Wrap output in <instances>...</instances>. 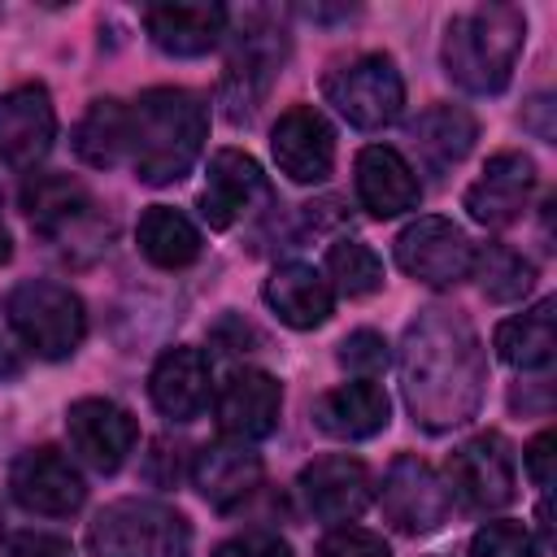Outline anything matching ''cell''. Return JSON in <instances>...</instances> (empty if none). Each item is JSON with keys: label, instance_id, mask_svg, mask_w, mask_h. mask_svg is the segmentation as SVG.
I'll use <instances>...</instances> for the list:
<instances>
[{"label": "cell", "instance_id": "7c38bea8", "mask_svg": "<svg viewBox=\"0 0 557 557\" xmlns=\"http://www.w3.org/2000/svg\"><path fill=\"white\" fill-rule=\"evenodd\" d=\"M22 213L44 239L65 244V239L96 235L100 205L91 187L74 174H30L22 183Z\"/></svg>", "mask_w": 557, "mask_h": 557}, {"label": "cell", "instance_id": "484cf974", "mask_svg": "<svg viewBox=\"0 0 557 557\" xmlns=\"http://www.w3.org/2000/svg\"><path fill=\"white\" fill-rule=\"evenodd\" d=\"M144 30L165 57H205L226 35L222 4H152L144 9Z\"/></svg>", "mask_w": 557, "mask_h": 557}, {"label": "cell", "instance_id": "e575fe53", "mask_svg": "<svg viewBox=\"0 0 557 557\" xmlns=\"http://www.w3.org/2000/svg\"><path fill=\"white\" fill-rule=\"evenodd\" d=\"M213 557H296L278 531H239L213 548Z\"/></svg>", "mask_w": 557, "mask_h": 557}, {"label": "cell", "instance_id": "603a6c76", "mask_svg": "<svg viewBox=\"0 0 557 557\" xmlns=\"http://www.w3.org/2000/svg\"><path fill=\"white\" fill-rule=\"evenodd\" d=\"M474 139H479V122L461 104H431L409 122V152L422 174H448L470 157Z\"/></svg>", "mask_w": 557, "mask_h": 557}, {"label": "cell", "instance_id": "5b68a950", "mask_svg": "<svg viewBox=\"0 0 557 557\" xmlns=\"http://www.w3.org/2000/svg\"><path fill=\"white\" fill-rule=\"evenodd\" d=\"M9 326L26 352L39 361H65L78 352L87 335L83 296L57 278H22L4 300Z\"/></svg>", "mask_w": 557, "mask_h": 557}, {"label": "cell", "instance_id": "d4e9b609", "mask_svg": "<svg viewBox=\"0 0 557 557\" xmlns=\"http://www.w3.org/2000/svg\"><path fill=\"white\" fill-rule=\"evenodd\" d=\"M261 296H265L270 313H274L283 326H292V331H313V326H322V322L331 318V309H335L331 283H326L313 265H305V261L274 265V274L265 278Z\"/></svg>", "mask_w": 557, "mask_h": 557}, {"label": "cell", "instance_id": "30bf717a", "mask_svg": "<svg viewBox=\"0 0 557 557\" xmlns=\"http://www.w3.org/2000/svg\"><path fill=\"white\" fill-rule=\"evenodd\" d=\"M65 435L83 466H91L96 474H117L139 444V422L109 396H83L65 409Z\"/></svg>", "mask_w": 557, "mask_h": 557}, {"label": "cell", "instance_id": "9c48e42d", "mask_svg": "<svg viewBox=\"0 0 557 557\" xmlns=\"http://www.w3.org/2000/svg\"><path fill=\"white\" fill-rule=\"evenodd\" d=\"M392 252H396V265L409 278L426 283V287H457L474 270V244H470V235L453 218H435V213L413 218L396 235Z\"/></svg>", "mask_w": 557, "mask_h": 557}, {"label": "cell", "instance_id": "7402d4cb", "mask_svg": "<svg viewBox=\"0 0 557 557\" xmlns=\"http://www.w3.org/2000/svg\"><path fill=\"white\" fill-rule=\"evenodd\" d=\"M387 418H392V400H387L383 383H374V379L339 383L313 400V426L344 444L374 440L379 431H387Z\"/></svg>", "mask_w": 557, "mask_h": 557}, {"label": "cell", "instance_id": "f35d334b", "mask_svg": "<svg viewBox=\"0 0 557 557\" xmlns=\"http://www.w3.org/2000/svg\"><path fill=\"white\" fill-rule=\"evenodd\" d=\"M548 113H553V100H548V96H535V100L522 109V126L535 131V139H544V144H553V122H548Z\"/></svg>", "mask_w": 557, "mask_h": 557}, {"label": "cell", "instance_id": "ab89813d", "mask_svg": "<svg viewBox=\"0 0 557 557\" xmlns=\"http://www.w3.org/2000/svg\"><path fill=\"white\" fill-rule=\"evenodd\" d=\"M22 370V352H17V335L9 326V313H0V379H13Z\"/></svg>", "mask_w": 557, "mask_h": 557}, {"label": "cell", "instance_id": "60d3db41", "mask_svg": "<svg viewBox=\"0 0 557 557\" xmlns=\"http://www.w3.org/2000/svg\"><path fill=\"white\" fill-rule=\"evenodd\" d=\"M9 257H13V235H9V226L0 222V265H4Z\"/></svg>", "mask_w": 557, "mask_h": 557}, {"label": "cell", "instance_id": "7a4b0ae2", "mask_svg": "<svg viewBox=\"0 0 557 557\" xmlns=\"http://www.w3.org/2000/svg\"><path fill=\"white\" fill-rule=\"evenodd\" d=\"M209 135V109L187 87H148L126 100L122 165L148 187H170L191 174Z\"/></svg>", "mask_w": 557, "mask_h": 557}, {"label": "cell", "instance_id": "83f0119b", "mask_svg": "<svg viewBox=\"0 0 557 557\" xmlns=\"http://www.w3.org/2000/svg\"><path fill=\"white\" fill-rule=\"evenodd\" d=\"M135 244H139V252H144L157 270H187V265L200 257V248H205L200 226H196L187 213L170 209V205H148V209L139 213Z\"/></svg>", "mask_w": 557, "mask_h": 557}, {"label": "cell", "instance_id": "d590c367", "mask_svg": "<svg viewBox=\"0 0 557 557\" xmlns=\"http://www.w3.org/2000/svg\"><path fill=\"white\" fill-rule=\"evenodd\" d=\"M0 557H74V548L61 535L13 531V535H0Z\"/></svg>", "mask_w": 557, "mask_h": 557}, {"label": "cell", "instance_id": "5bb4252c", "mask_svg": "<svg viewBox=\"0 0 557 557\" xmlns=\"http://www.w3.org/2000/svg\"><path fill=\"white\" fill-rule=\"evenodd\" d=\"M270 200H274V187H270L265 170L257 165V157H248L239 148H218L209 157V174H205L196 205L213 231L235 226L244 213H252L257 205H270Z\"/></svg>", "mask_w": 557, "mask_h": 557}, {"label": "cell", "instance_id": "44dd1931", "mask_svg": "<svg viewBox=\"0 0 557 557\" xmlns=\"http://www.w3.org/2000/svg\"><path fill=\"white\" fill-rule=\"evenodd\" d=\"M148 400L170 422H196L209 405V357L191 344H174L148 374Z\"/></svg>", "mask_w": 557, "mask_h": 557}, {"label": "cell", "instance_id": "d6a6232c", "mask_svg": "<svg viewBox=\"0 0 557 557\" xmlns=\"http://www.w3.org/2000/svg\"><path fill=\"white\" fill-rule=\"evenodd\" d=\"M335 361H339L348 374H357V379H379V374L387 370V339H383L379 331H370V326L348 331V335L339 339V348H335Z\"/></svg>", "mask_w": 557, "mask_h": 557}, {"label": "cell", "instance_id": "f546056e", "mask_svg": "<svg viewBox=\"0 0 557 557\" xmlns=\"http://www.w3.org/2000/svg\"><path fill=\"white\" fill-rule=\"evenodd\" d=\"M122 126H126V100H91L74 126V152L96 170L122 165Z\"/></svg>", "mask_w": 557, "mask_h": 557}, {"label": "cell", "instance_id": "4316f807", "mask_svg": "<svg viewBox=\"0 0 557 557\" xmlns=\"http://www.w3.org/2000/svg\"><path fill=\"white\" fill-rule=\"evenodd\" d=\"M553 318H557V300H553V296H544V300H535L531 309L505 318V322L496 326V335H492L496 357H500L505 366H513V370H544V366L553 361V352H557Z\"/></svg>", "mask_w": 557, "mask_h": 557}, {"label": "cell", "instance_id": "4dcf8cb0", "mask_svg": "<svg viewBox=\"0 0 557 557\" xmlns=\"http://www.w3.org/2000/svg\"><path fill=\"white\" fill-rule=\"evenodd\" d=\"M326 283L331 292L348 296V300H361V296H374L383 287V261L370 244L361 239H335L326 248Z\"/></svg>", "mask_w": 557, "mask_h": 557}, {"label": "cell", "instance_id": "6da1fadb", "mask_svg": "<svg viewBox=\"0 0 557 557\" xmlns=\"http://www.w3.org/2000/svg\"><path fill=\"white\" fill-rule=\"evenodd\" d=\"M487 387V352L461 309L426 305L400 335V396L431 435L466 426Z\"/></svg>", "mask_w": 557, "mask_h": 557}, {"label": "cell", "instance_id": "74e56055", "mask_svg": "<svg viewBox=\"0 0 557 557\" xmlns=\"http://www.w3.org/2000/svg\"><path fill=\"white\" fill-rule=\"evenodd\" d=\"M222 352H248L244 344H257V331L244 322V318H235V313H226L218 326H213V335H209Z\"/></svg>", "mask_w": 557, "mask_h": 557}, {"label": "cell", "instance_id": "52a82bcc", "mask_svg": "<svg viewBox=\"0 0 557 557\" xmlns=\"http://www.w3.org/2000/svg\"><path fill=\"white\" fill-rule=\"evenodd\" d=\"M448 492L470 509V513H492L505 509L518 492V457L513 444L500 431H483L466 444L453 448L448 457Z\"/></svg>", "mask_w": 557, "mask_h": 557}, {"label": "cell", "instance_id": "9a60e30c", "mask_svg": "<svg viewBox=\"0 0 557 557\" xmlns=\"http://www.w3.org/2000/svg\"><path fill=\"white\" fill-rule=\"evenodd\" d=\"M296 492L313 518L344 527L374 500V474L366 461H357L348 453H326L300 470Z\"/></svg>", "mask_w": 557, "mask_h": 557}, {"label": "cell", "instance_id": "8d00e7d4", "mask_svg": "<svg viewBox=\"0 0 557 557\" xmlns=\"http://www.w3.org/2000/svg\"><path fill=\"white\" fill-rule=\"evenodd\" d=\"M522 461H527V474H531V483H535V487L548 496V487H553V431H540V435L527 444Z\"/></svg>", "mask_w": 557, "mask_h": 557}, {"label": "cell", "instance_id": "ac0fdd59", "mask_svg": "<svg viewBox=\"0 0 557 557\" xmlns=\"http://www.w3.org/2000/svg\"><path fill=\"white\" fill-rule=\"evenodd\" d=\"M531 191H535V161L527 152H513L509 148V152L487 157L483 174L466 187L461 209L470 213V222H479L487 231H500V226H509V222L522 218Z\"/></svg>", "mask_w": 557, "mask_h": 557}, {"label": "cell", "instance_id": "ffe728a7", "mask_svg": "<svg viewBox=\"0 0 557 557\" xmlns=\"http://www.w3.org/2000/svg\"><path fill=\"white\" fill-rule=\"evenodd\" d=\"M357 200L379 222L400 218V213H409V209L422 205L418 170L392 144H366L357 152Z\"/></svg>", "mask_w": 557, "mask_h": 557}, {"label": "cell", "instance_id": "e0dca14e", "mask_svg": "<svg viewBox=\"0 0 557 557\" xmlns=\"http://www.w3.org/2000/svg\"><path fill=\"white\" fill-rule=\"evenodd\" d=\"M57 139V109L44 83H22L0 96V161L35 170Z\"/></svg>", "mask_w": 557, "mask_h": 557}, {"label": "cell", "instance_id": "836d02e7", "mask_svg": "<svg viewBox=\"0 0 557 557\" xmlns=\"http://www.w3.org/2000/svg\"><path fill=\"white\" fill-rule=\"evenodd\" d=\"M318 557H392V548H387V540L383 535H374V531H366V527H335V531H326L322 535V544H318Z\"/></svg>", "mask_w": 557, "mask_h": 557}, {"label": "cell", "instance_id": "d6986e66", "mask_svg": "<svg viewBox=\"0 0 557 557\" xmlns=\"http://www.w3.org/2000/svg\"><path fill=\"white\" fill-rule=\"evenodd\" d=\"M213 413H218V426L226 440H239V444H257L265 435H274L278 426V413H283V383L265 370H235L226 374V383L218 387V400H213Z\"/></svg>", "mask_w": 557, "mask_h": 557}, {"label": "cell", "instance_id": "ba28073f", "mask_svg": "<svg viewBox=\"0 0 557 557\" xmlns=\"http://www.w3.org/2000/svg\"><path fill=\"white\" fill-rule=\"evenodd\" d=\"M379 505H383V518L400 535H431L448 522L453 492L431 461H422L418 453H400V457H392V466L383 474Z\"/></svg>", "mask_w": 557, "mask_h": 557}, {"label": "cell", "instance_id": "2e32d148", "mask_svg": "<svg viewBox=\"0 0 557 557\" xmlns=\"http://www.w3.org/2000/svg\"><path fill=\"white\" fill-rule=\"evenodd\" d=\"M278 65H283V39L274 30H252L239 39V48L226 61L222 91H218L231 126H248L257 117V109L265 104V96L278 78Z\"/></svg>", "mask_w": 557, "mask_h": 557}, {"label": "cell", "instance_id": "b9f144b4", "mask_svg": "<svg viewBox=\"0 0 557 557\" xmlns=\"http://www.w3.org/2000/svg\"><path fill=\"white\" fill-rule=\"evenodd\" d=\"M0 522H4V513H0Z\"/></svg>", "mask_w": 557, "mask_h": 557}, {"label": "cell", "instance_id": "8fae6325", "mask_svg": "<svg viewBox=\"0 0 557 557\" xmlns=\"http://www.w3.org/2000/svg\"><path fill=\"white\" fill-rule=\"evenodd\" d=\"M9 496L26 509V513H39V518H70L83 509L87 500V483L78 474V466L52 448V444H39V448H26L13 470H9Z\"/></svg>", "mask_w": 557, "mask_h": 557}, {"label": "cell", "instance_id": "1f68e13d", "mask_svg": "<svg viewBox=\"0 0 557 557\" xmlns=\"http://www.w3.org/2000/svg\"><path fill=\"white\" fill-rule=\"evenodd\" d=\"M470 557H544V548L535 544L527 522L496 518V522H483L470 535Z\"/></svg>", "mask_w": 557, "mask_h": 557}, {"label": "cell", "instance_id": "3957f363", "mask_svg": "<svg viewBox=\"0 0 557 557\" xmlns=\"http://www.w3.org/2000/svg\"><path fill=\"white\" fill-rule=\"evenodd\" d=\"M527 44V13L518 4H474L444 26V74L470 96H500Z\"/></svg>", "mask_w": 557, "mask_h": 557}, {"label": "cell", "instance_id": "f1b7e54d", "mask_svg": "<svg viewBox=\"0 0 557 557\" xmlns=\"http://www.w3.org/2000/svg\"><path fill=\"white\" fill-rule=\"evenodd\" d=\"M470 274L479 278L483 296L496 300V305H513V300H522L535 287V261L522 257L509 244H483V248H474V270Z\"/></svg>", "mask_w": 557, "mask_h": 557}, {"label": "cell", "instance_id": "8992f818", "mask_svg": "<svg viewBox=\"0 0 557 557\" xmlns=\"http://www.w3.org/2000/svg\"><path fill=\"white\" fill-rule=\"evenodd\" d=\"M326 104L357 131H383L405 109V78L387 52H361L322 78Z\"/></svg>", "mask_w": 557, "mask_h": 557}, {"label": "cell", "instance_id": "4fadbf2b", "mask_svg": "<svg viewBox=\"0 0 557 557\" xmlns=\"http://www.w3.org/2000/svg\"><path fill=\"white\" fill-rule=\"evenodd\" d=\"M270 152H274V165L292 183H300V187L326 183L335 170V126L322 117V109L292 104L278 113V122L270 131Z\"/></svg>", "mask_w": 557, "mask_h": 557}, {"label": "cell", "instance_id": "cb8c5ba5", "mask_svg": "<svg viewBox=\"0 0 557 557\" xmlns=\"http://www.w3.org/2000/svg\"><path fill=\"white\" fill-rule=\"evenodd\" d=\"M261 457L239 444V440H218V444H205L196 457H191V483L196 492L213 505V509H235L244 505L257 487H261Z\"/></svg>", "mask_w": 557, "mask_h": 557}, {"label": "cell", "instance_id": "277c9868", "mask_svg": "<svg viewBox=\"0 0 557 557\" xmlns=\"http://www.w3.org/2000/svg\"><path fill=\"white\" fill-rule=\"evenodd\" d=\"M91 557H191V522L144 496H122L104 505L87 527Z\"/></svg>", "mask_w": 557, "mask_h": 557}]
</instances>
